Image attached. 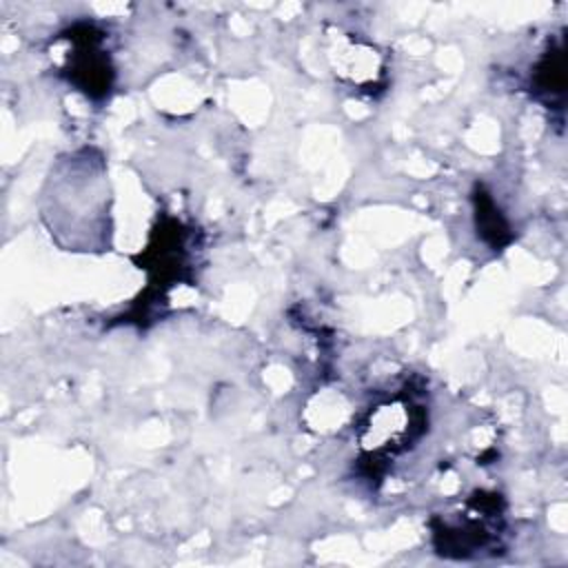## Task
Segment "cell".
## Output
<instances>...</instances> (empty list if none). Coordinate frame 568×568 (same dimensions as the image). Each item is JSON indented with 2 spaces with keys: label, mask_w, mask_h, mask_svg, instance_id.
<instances>
[{
  "label": "cell",
  "mask_w": 568,
  "mask_h": 568,
  "mask_svg": "<svg viewBox=\"0 0 568 568\" xmlns=\"http://www.w3.org/2000/svg\"><path fill=\"white\" fill-rule=\"evenodd\" d=\"M49 233L67 251H104L111 242V189L102 158L82 149L51 169L40 200Z\"/></svg>",
  "instance_id": "1"
},
{
  "label": "cell",
  "mask_w": 568,
  "mask_h": 568,
  "mask_svg": "<svg viewBox=\"0 0 568 568\" xmlns=\"http://www.w3.org/2000/svg\"><path fill=\"white\" fill-rule=\"evenodd\" d=\"M415 424H422V410L408 397H393L377 404L359 433L362 448L373 457L402 450L415 435Z\"/></svg>",
  "instance_id": "2"
}]
</instances>
